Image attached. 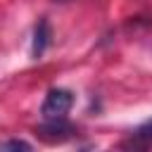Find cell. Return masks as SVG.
<instances>
[{
	"label": "cell",
	"mask_w": 152,
	"mask_h": 152,
	"mask_svg": "<svg viewBox=\"0 0 152 152\" xmlns=\"http://www.w3.org/2000/svg\"><path fill=\"white\" fill-rule=\"evenodd\" d=\"M50 38H52V31H50L48 19H38V24H36V28H33V43H31V57H33V59L43 57V52H45L48 45H50Z\"/></svg>",
	"instance_id": "3957f363"
},
{
	"label": "cell",
	"mask_w": 152,
	"mask_h": 152,
	"mask_svg": "<svg viewBox=\"0 0 152 152\" xmlns=\"http://www.w3.org/2000/svg\"><path fill=\"white\" fill-rule=\"evenodd\" d=\"M76 133V126L66 121V116L62 119H45L38 128H36V135L45 142H64L69 138H74Z\"/></svg>",
	"instance_id": "7a4b0ae2"
},
{
	"label": "cell",
	"mask_w": 152,
	"mask_h": 152,
	"mask_svg": "<svg viewBox=\"0 0 152 152\" xmlns=\"http://www.w3.org/2000/svg\"><path fill=\"white\" fill-rule=\"evenodd\" d=\"M0 150H31V142H26V140H5V142H0Z\"/></svg>",
	"instance_id": "5b68a950"
},
{
	"label": "cell",
	"mask_w": 152,
	"mask_h": 152,
	"mask_svg": "<svg viewBox=\"0 0 152 152\" xmlns=\"http://www.w3.org/2000/svg\"><path fill=\"white\" fill-rule=\"evenodd\" d=\"M74 107V93L66 90V88H50L45 100H43V107H40V114L43 119H62L69 114V109Z\"/></svg>",
	"instance_id": "6da1fadb"
},
{
	"label": "cell",
	"mask_w": 152,
	"mask_h": 152,
	"mask_svg": "<svg viewBox=\"0 0 152 152\" xmlns=\"http://www.w3.org/2000/svg\"><path fill=\"white\" fill-rule=\"evenodd\" d=\"M126 147H150L152 145V119H147L145 124H140L138 128L131 131L128 140L124 142Z\"/></svg>",
	"instance_id": "277c9868"
}]
</instances>
